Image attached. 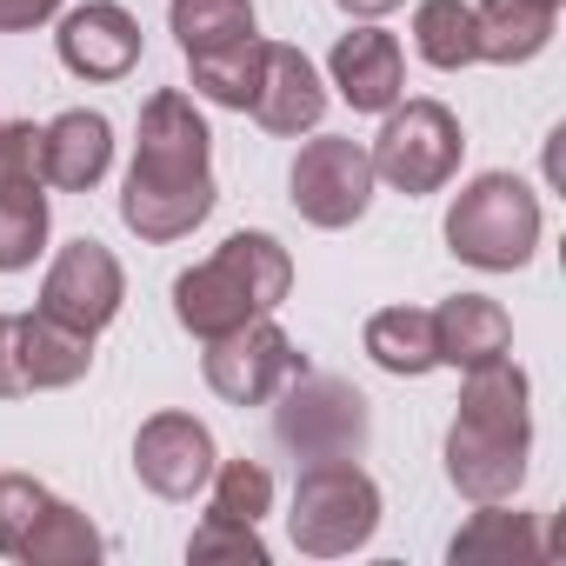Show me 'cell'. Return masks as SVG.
I'll use <instances>...</instances> for the list:
<instances>
[{"label":"cell","instance_id":"44dd1931","mask_svg":"<svg viewBox=\"0 0 566 566\" xmlns=\"http://www.w3.org/2000/svg\"><path fill=\"white\" fill-rule=\"evenodd\" d=\"M260 67H266V41H260V34H247V41H233V48L193 54V61H187V81H193V94H200V101L247 114V107H253V94H260Z\"/></svg>","mask_w":566,"mask_h":566},{"label":"cell","instance_id":"7a4b0ae2","mask_svg":"<svg viewBox=\"0 0 566 566\" xmlns=\"http://www.w3.org/2000/svg\"><path fill=\"white\" fill-rule=\"evenodd\" d=\"M533 387L513 354H493L467 367L460 413L447 427V480L453 493L480 500H513L526 486V453H533Z\"/></svg>","mask_w":566,"mask_h":566},{"label":"cell","instance_id":"4316f807","mask_svg":"<svg viewBox=\"0 0 566 566\" xmlns=\"http://www.w3.org/2000/svg\"><path fill=\"white\" fill-rule=\"evenodd\" d=\"M207 486H213V500H207L213 513H233V520H253V526L273 513V473L260 460H220Z\"/></svg>","mask_w":566,"mask_h":566},{"label":"cell","instance_id":"d6986e66","mask_svg":"<svg viewBox=\"0 0 566 566\" xmlns=\"http://www.w3.org/2000/svg\"><path fill=\"white\" fill-rule=\"evenodd\" d=\"M553 8L539 0H480L473 8V28H480V61L493 67H526L553 48Z\"/></svg>","mask_w":566,"mask_h":566},{"label":"cell","instance_id":"d4e9b609","mask_svg":"<svg viewBox=\"0 0 566 566\" xmlns=\"http://www.w3.org/2000/svg\"><path fill=\"white\" fill-rule=\"evenodd\" d=\"M48 247V193L0 187V273H28Z\"/></svg>","mask_w":566,"mask_h":566},{"label":"cell","instance_id":"9a60e30c","mask_svg":"<svg viewBox=\"0 0 566 566\" xmlns=\"http://www.w3.org/2000/svg\"><path fill=\"white\" fill-rule=\"evenodd\" d=\"M41 147H48V180L67 187V193L101 187L107 167H114V127H107V114H94V107L54 114V120L41 127Z\"/></svg>","mask_w":566,"mask_h":566},{"label":"cell","instance_id":"6da1fadb","mask_svg":"<svg viewBox=\"0 0 566 566\" xmlns=\"http://www.w3.org/2000/svg\"><path fill=\"white\" fill-rule=\"evenodd\" d=\"M213 200H220L213 134H207L193 94L160 87L140 107V140H134V167H127V187H120V220L140 240L167 247V240H187L213 213Z\"/></svg>","mask_w":566,"mask_h":566},{"label":"cell","instance_id":"e0dca14e","mask_svg":"<svg viewBox=\"0 0 566 566\" xmlns=\"http://www.w3.org/2000/svg\"><path fill=\"white\" fill-rule=\"evenodd\" d=\"M553 546L533 533V513H520V506H506V500H480V513L453 533V546H447V559L453 566H533V559H546Z\"/></svg>","mask_w":566,"mask_h":566},{"label":"cell","instance_id":"52a82bcc","mask_svg":"<svg viewBox=\"0 0 566 566\" xmlns=\"http://www.w3.org/2000/svg\"><path fill=\"white\" fill-rule=\"evenodd\" d=\"M266 407H273L280 447H287L301 467L307 460H360V447L374 433L367 394L347 387V380H334V374H301V380L280 387Z\"/></svg>","mask_w":566,"mask_h":566},{"label":"cell","instance_id":"7c38bea8","mask_svg":"<svg viewBox=\"0 0 566 566\" xmlns=\"http://www.w3.org/2000/svg\"><path fill=\"white\" fill-rule=\"evenodd\" d=\"M61 67L81 74V81H127L140 67V21L120 8V0H87V8L61 14Z\"/></svg>","mask_w":566,"mask_h":566},{"label":"cell","instance_id":"ac0fdd59","mask_svg":"<svg viewBox=\"0 0 566 566\" xmlns=\"http://www.w3.org/2000/svg\"><path fill=\"white\" fill-rule=\"evenodd\" d=\"M14 360H21L28 394H61V387H74V380H87V367H94V340L74 334V327H61V321H48V314L34 307V314H21Z\"/></svg>","mask_w":566,"mask_h":566},{"label":"cell","instance_id":"8992f818","mask_svg":"<svg viewBox=\"0 0 566 566\" xmlns=\"http://www.w3.org/2000/svg\"><path fill=\"white\" fill-rule=\"evenodd\" d=\"M367 160H374V180L380 187H394V193H407V200H427V193H440L453 174H460V160H467V134H460V114L447 107V101H394L387 107V120H380V134H374V147H367Z\"/></svg>","mask_w":566,"mask_h":566},{"label":"cell","instance_id":"5bb4252c","mask_svg":"<svg viewBox=\"0 0 566 566\" xmlns=\"http://www.w3.org/2000/svg\"><path fill=\"white\" fill-rule=\"evenodd\" d=\"M266 134H280V140H294V134H314L321 127V114H327V81H321V67L301 54V48H287V41H266V67H260V94H253V107H247Z\"/></svg>","mask_w":566,"mask_h":566},{"label":"cell","instance_id":"603a6c76","mask_svg":"<svg viewBox=\"0 0 566 566\" xmlns=\"http://www.w3.org/2000/svg\"><path fill=\"white\" fill-rule=\"evenodd\" d=\"M413 48L427 67L440 74H460L480 61V28H473V8L467 0H420L413 8Z\"/></svg>","mask_w":566,"mask_h":566},{"label":"cell","instance_id":"484cf974","mask_svg":"<svg viewBox=\"0 0 566 566\" xmlns=\"http://www.w3.org/2000/svg\"><path fill=\"white\" fill-rule=\"evenodd\" d=\"M187 559H193V566H213V559L266 566V539H260L253 520H233V513H213V506H207V520H200L193 539H187Z\"/></svg>","mask_w":566,"mask_h":566},{"label":"cell","instance_id":"ffe728a7","mask_svg":"<svg viewBox=\"0 0 566 566\" xmlns=\"http://www.w3.org/2000/svg\"><path fill=\"white\" fill-rule=\"evenodd\" d=\"M360 340H367V360L380 374H394V380H420V374L440 367V354H433V314L427 307H380Z\"/></svg>","mask_w":566,"mask_h":566},{"label":"cell","instance_id":"4fadbf2b","mask_svg":"<svg viewBox=\"0 0 566 566\" xmlns=\"http://www.w3.org/2000/svg\"><path fill=\"white\" fill-rule=\"evenodd\" d=\"M327 81H334V94H340L354 114H387V107L407 94V54H400V41H394L387 28L360 21L354 34L334 41Z\"/></svg>","mask_w":566,"mask_h":566},{"label":"cell","instance_id":"ba28073f","mask_svg":"<svg viewBox=\"0 0 566 566\" xmlns=\"http://www.w3.org/2000/svg\"><path fill=\"white\" fill-rule=\"evenodd\" d=\"M200 347H207L200 374L227 407H266L287 380L307 374L301 347L287 340V327H273V314H260V321H247V327H233L220 340H200Z\"/></svg>","mask_w":566,"mask_h":566},{"label":"cell","instance_id":"8fae6325","mask_svg":"<svg viewBox=\"0 0 566 566\" xmlns=\"http://www.w3.org/2000/svg\"><path fill=\"white\" fill-rule=\"evenodd\" d=\"M213 467H220V447H213L207 420H193V413H154V420H140V433H134V473H140L147 493L193 500V493H207Z\"/></svg>","mask_w":566,"mask_h":566},{"label":"cell","instance_id":"1f68e13d","mask_svg":"<svg viewBox=\"0 0 566 566\" xmlns=\"http://www.w3.org/2000/svg\"><path fill=\"white\" fill-rule=\"evenodd\" d=\"M340 14H354V21H380V14H394V8H407V0H334Z\"/></svg>","mask_w":566,"mask_h":566},{"label":"cell","instance_id":"f1b7e54d","mask_svg":"<svg viewBox=\"0 0 566 566\" xmlns=\"http://www.w3.org/2000/svg\"><path fill=\"white\" fill-rule=\"evenodd\" d=\"M0 187H48V147L34 120H0Z\"/></svg>","mask_w":566,"mask_h":566},{"label":"cell","instance_id":"f546056e","mask_svg":"<svg viewBox=\"0 0 566 566\" xmlns=\"http://www.w3.org/2000/svg\"><path fill=\"white\" fill-rule=\"evenodd\" d=\"M61 14V0H0V34H28Z\"/></svg>","mask_w":566,"mask_h":566},{"label":"cell","instance_id":"30bf717a","mask_svg":"<svg viewBox=\"0 0 566 566\" xmlns=\"http://www.w3.org/2000/svg\"><path fill=\"white\" fill-rule=\"evenodd\" d=\"M120 301H127V273H120L114 247H101V240H67L54 253L48 280H41V314L74 327V334H87V340L101 327H114Z\"/></svg>","mask_w":566,"mask_h":566},{"label":"cell","instance_id":"cb8c5ba5","mask_svg":"<svg viewBox=\"0 0 566 566\" xmlns=\"http://www.w3.org/2000/svg\"><path fill=\"white\" fill-rule=\"evenodd\" d=\"M14 559H21V566H94V559H101V533H94V520H87L81 506L48 500V513L34 520V533L21 539Z\"/></svg>","mask_w":566,"mask_h":566},{"label":"cell","instance_id":"4dcf8cb0","mask_svg":"<svg viewBox=\"0 0 566 566\" xmlns=\"http://www.w3.org/2000/svg\"><path fill=\"white\" fill-rule=\"evenodd\" d=\"M14 334H21V314H0V400H21L28 394L21 360H14Z\"/></svg>","mask_w":566,"mask_h":566},{"label":"cell","instance_id":"d6a6232c","mask_svg":"<svg viewBox=\"0 0 566 566\" xmlns=\"http://www.w3.org/2000/svg\"><path fill=\"white\" fill-rule=\"evenodd\" d=\"M539 8H553V14H559V8H566V0H539Z\"/></svg>","mask_w":566,"mask_h":566},{"label":"cell","instance_id":"83f0119b","mask_svg":"<svg viewBox=\"0 0 566 566\" xmlns=\"http://www.w3.org/2000/svg\"><path fill=\"white\" fill-rule=\"evenodd\" d=\"M48 486L34 480V473H0V559H14L21 553V539L34 533V520L48 513Z\"/></svg>","mask_w":566,"mask_h":566},{"label":"cell","instance_id":"5b68a950","mask_svg":"<svg viewBox=\"0 0 566 566\" xmlns=\"http://www.w3.org/2000/svg\"><path fill=\"white\" fill-rule=\"evenodd\" d=\"M287 533L314 559H347L380 533V486L360 460H307L294 480Z\"/></svg>","mask_w":566,"mask_h":566},{"label":"cell","instance_id":"2e32d148","mask_svg":"<svg viewBox=\"0 0 566 566\" xmlns=\"http://www.w3.org/2000/svg\"><path fill=\"white\" fill-rule=\"evenodd\" d=\"M433 354H440V367H453V374H467V367H480V360H493V354H513V321H506V307L486 301V294H453V301H440V307H433Z\"/></svg>","mask_w":566,"mask_h":566},{"label":"cell","instance_id":"3957f363","mask_svg":"<svg viewBox=\"0 0 566 566\" xmlns=\"http://www.w3.org/2000/svg\"><path fill=\"white\" fill-rule=\"evenodd\" d=\"M294 294V253L280 247L273 233H227L213 260L187 266L174 280V321L193 340H220L260 314H273L280 301Z\"/></svg>","mask_w":566,"mask_h":566},{"label":"cell","instance_id":"277c9868","mask_svg":"<svg viewBox=\"0 0 566 566\" xmlns=\"http://www.w3.org/2000/svg\"><path fill=\"white\" fill-rule=\"evenodd\" d=\"M546 213L520 174H473L447 207V253L480 273H513L539 253Z\"/></svg>","mask_w":566,"mask_h":566},{"label":"cell","instance_id":"9c48e42d","mask_svg":"<svg viewBox=\"0 0 566 566\" xmlns=\"http://www.w3.org/2000/svg\"><path fill=\"white\" fill-rule=\"evenodd\" d=\"M374 193H380V180H374V160H367L360 140L321 134V140L301 147V160H294V213H301L307 227L340 233V227L367 220Z\"/></svg>","mask_w":566,"mask_h":566},{"label":"cell","instance_id":"7402d4cb","mask_svg":"<svg viewBox=\"0 0 566 566\" xmlns=\"http://www.w3.org/2000/svg\"><path fill=\"white\" fill-rule=\"evenodd\" d=\"M167 28H174L180 54L193 61V54L260 34V14H253V0H167Z\"/></svg>","mask_w":566,"mask_h":566}]
</instances>
